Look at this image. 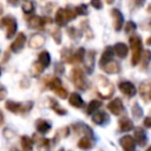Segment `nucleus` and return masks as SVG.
<instances>
[{
  "label": "nucleus",
  "instance_id": "f257e3e1",
  "mask_svg": "<svg viewBox=\"0 0 151 151\" xmlns=\"http://www.w3.org/2000/svg\"><path fill=\"white\" fill-rule=\"evenodd\" d=\"M130 45L132 47V58H131V64L136 66L142 57V39L139 35H132L129 39Z\"/></svg>",
  "mask_w": 151,
  "mask_h": 151
},
{
  "label": "nucleus",
  "instance_id": "f03ea898",
  "mask_svg": "<svg viewBox=\"0 0 151 151\" xmlns=\"http://www.w3.org/2000/svg\"><path fill=\"white\" fill-rule=\"evenodd\" d=\"M98 81V93L103 99H107L110 97H112L113 94V85L111 84V81H109L105 77L99 76L97 78Z\"/></svg>",
  "mask_w": 151,
  "mask_h": 151
},
{
  "label": "nucleus",
  "instance_id": "7ed1b4c3",
  "mask_svg": "<svg viewBox=\"0 0 151 151\" xmlns=\"http://www.w3.org/2000/svg\"><path fill=\"white\" fill-rule=\"evenodd\" d=\"M5 106L8 111H11L13 113H27L33 107V101H27V103L22 104V103H18V101L7 100Z\"/></svg>",
  "mask_w": 151,
  "mask_h": 151
},
{
  "label": "nucleus",
  "instance_id": "20e7f679",
  "mask_svg": "<svg viewBox=\"0 0 151 151\" xmlns=\"http://www.w3.org/2000/svg\"><path fill=\"white\" fill-rule=\"evenodd\" d=\"M71 80H72V83L74 84V86H76L77 88H79V90H81V91H84V90L87 88L86 78H85V76H84V72H83L80 68L76 67V68H73V70L71 71Z\"/></svg>",
  "mask_w": 151,
  "mask_h": 151
},
{
  "label": "nucleus",
  "instance_id": "39448f33",
  "mask_svg": "<svg viewBox=\"0 0 151 151\" xmlns=\"http://www.w3.org/2000/svg\"><path fill=\"white\" fill-rule=\"evenodd\" d=\"M0 27L6 28V38L11 39L17 32V21L13 17L7 15L0 20Z\"/></svg>",
  "mask_w": 151,
  "mask_h": 151
},
{
  "label": "nucleus",
  "instance_id": "423d86ee",
  "mask_svg": "<svg viewBox=\"0 0 151 151\" xmlns=\"http://www.w3.org/2000/svg\"><path fill=\"white\" fill-rule=\"evenodd\" d=\"M52 20L50 18H40L37 15L27 18V25L29 28H41L45 26V24H50Z\"/></svg>",
  "mask_w": 151,
  "mask_h": 151
},
{
  "label": "nucleus",
  "instance_id": "0eeeda50",
  "mask_svg": "<svg viewBox=\"0 0 151 151\" xmlns=\"http://www.w3.org/2000/svg\"><path fill=\"white\" fill-rule=\"evenodd\" d=\"M139 94L145 103L151 101V80H144L140 83Z\"/></svg>",
  "mask_w": 151,
  "mask_h": 151
},
{
  "label": "nucleus",
  "instance_id": "6e6552de",
  "mask_svg": "<svg viewBox=\"0 0 151 151\" xmlns=\"http://www.w3.org/2000/svg\"><path fill=\"white\" fill-rule=\"evenodd\" d=\"M107 109L111 113H113L114 116H119L124 112V106H123V103H122V99L120 98H114L112 99L109 104H107Z\"/></svg>",
  "mask_w": 151,
  "mask_h": 151
},
{
  "label": "nucleus",
  "instance_id": "1a4fd4ad",
  "mask_svg": "<svg viewBox=\"0 0 151 151\" xmlns=\"http://www.w3.org/2000/svg\"><path fill=\"white\" fill-rule=\"evenodd\" d=\"M25 41H26V35H25V33H24V32L18 33L17 38L14 39V41H13L12 45H11V50H12L14 53H19V52L24 48Z\"/></svg>",
  "mask_w": 151,
  "mask_h": 151
},
{
  "label": "nucleus",
  "instance_id": "9d476101",
  "mask_svg": "<svg viewBox=\"0 0 151 151\" xmlns=\"http://www.w3.org/2000/svg\"><path fill=\"white\" fill-rule=\"evenodd\" d=\"M118 87L127 97H133L137 93V88L134 87V85L131 81H122V83H119Z\"/></svg>",
  "mask_w": 151,
  "mask_h": 151
},
{
  "label": "nucleus",
  "instance_id": "9b49d317",
  "mask_svg": "<svg viewBox=\"0 0 151 151\" xmlns=\"http://www.w3.org/2000/svg\"><path fill=\"white\" fill-rule=\"evenodd\" d=\"M119 143H120L122 147L124 149V151H134L136 142H134V139H133L131 136L126 134V136L122 137V138L119 139Z\"/></svg>",
  "mask_w": 151,
  "mask_h": 151
},
{
  "label": "nucleus",
  "instance_id": "f8f14e48",
  "mask_svg": "<svg viewBox=\"0 0 151 151\" xmlns=\"http://www.w3.org/2000/svg\"><path fill=\"white\" fill-rule=\"evenodd\" d=\"M111 14H112V18H113V27H114L116 31H119L122 28V26H123V22H124L123 14L117 8H113L111 11Z\"/></svg>",
  "mask_w": 151,
  "mask_h": 151
},
{
  "label": "nucleus",
  "instance_id": "ddd939ff",
  "mask_svg": "<svg viewBox=\"0 0 151 151\" xmlns=\"http://www.w3.org/2000/svg\"><path fill=\"white\" fill-rule=\"evenodd\" d=\"M109 120H110V118H109L107 113L104 111H97L92 116V122L97 125H105Z\"/></svg>",
  "mask_w": 151,
  "mask_h": 151
},
{
  "label": "nucleus",
  "instance_id": "4468645a",
  "mask_svg": "<svg viewBox=\"0 0 151 151\" xmlns=\"http://www.w3.org/2000/svg\"><path fill=\"white\" fill-rule=\"evenodd\" d=\"M94 55H96V52L94 51H90L85 57H84V66L86 68V71L88 73H92L93 71V66H94Z\"/></svg>",
  "mask_w": 151,
  "mask_h": 151
},
{
  "label": "nucleus",
  "instance_id": "2eb2a0df",
  "mask_svg": "<svg viewBox=\"0 0 151 151\" xmlns=\"http://www.w3.org/2000/svg\"><path fill=\"white\" fill-rule=\"evenodd\" d=\"M44 42H45V38L41 34L37 33V34L32 35V38L28 41V45H29L31 48H39V47H41L44 45Z\"/></svg>",
  "mask_w": 151,
  "mask_h": 151
},
{
  "label": "nucleus",
  "instance_id": "dca6fc26",
  "mask_svg": "<svg viewBox=\"0 0 151 151\" xmlns=\"http://www.w3.org/2000/svg\"><path fill=\"white\" fill-rule=\"evenodd\" d=\"M134 142L139 146H144L146 143V133L142 127H136L134 129Z\"/></svg>",
  "mask_w": 151,
  "mask_h": 151
},
{
  "label": "nucleus",
  "instance_id": "f3484780",
  "mask_svg": "<svg viewBox=\"0 0 151 151\" xmlns=\"http://www.w3.org/2000/svg\"><path fill=\"white\" fill-rule=\"evenodd\" d=\"M112 54H113V48H112L111 46L106 47V48H105V51L103 52L101 58H100V61H99L100 67H103L104 65H106L107 63H110V61L112 60Z\"/></svg>",
  "mask_w": 151,
  "mask_h": 151
},
{
  "label": "nucleus",
  "instance_id": "a211bd4d",
  "mask_svg": "<svg viewBox=\"0 0 151 151\" xmlns=\"http://www.w3.org/2000/svg\"><path fill=\"white\" fill-rule=\"evenodd\" d=\"M113 51H114V53L119 58H125L126 54H127V52H129V47L124 42H117L114 45V47H113Z\"/></svg>",
  "mask_w": 151,
  "mask_h": 151
},
{
  "label": "nucleus",
  "instance_id": "6ab92c4d",
  "mask_svg": "<svg viewBox=\"0 0 151 151\" xmlns=\"http://www.w3.org/2000/svg\"><path fill=\"white\" fill-rule=\"evenodd\" d=\"M68 103H70L72 106L77 107V109H80V107L84 106V100H83L81 97H80L78 93H76V92L71 93V96H70V98H68Z\"/></svg>",
  "mask_w": 151,
  "mask_h": 151
},
{
  "label": "nucleus",
  "instance_id": "aec40b11",
  "mask_svg": "<svg viewBox=\"0 0 151 151\" xmlns=\"http://www.w3.org/2000/svg\"><path fill=\"white\" fill-rule=\"evenodd\" d=\"M132 129H133V123H132L131 119L125 117V118H122L119 120V130L122 132H129Z\"/></svg>",
  "mask_w": 151,
  "mask_h": 151
},
{
  "label": "nucleus",
  "instance_id": "412c9836",
  "mask_svg": "<svg viewBox=\"0 0 151 151\" xmlns=\"http://www.w3.org/2000/svg\"><path fill=\"white\" fill-rule=\"evenodd\" d=\"M67 17H66V13H65V9L64 8H59L57 11V14H55V22L58 24V26H64L67 24Z\"/></svg>",
  "mask_w": 151,
  "mask_h": 151
},
{
  "label": "nucleus",
  "instance_id": "4be33fe9",
  "mask_svg": "<svg viewBox=\"0 0 151 151\" xmlns=\"http://www.w3.org/2000/svg\"><path fill=\"white\" fill-rule=\"evenodd\" d=\"M35 127L40 133H47L51 129V124L44 119H38L35 122Z\"/></svg>",
  "mask_w": 151,
  "mask_h": 151
},
{
  "label": "nucleus",
  "instance_id": "5701e85b",
  "mask_svg": "<svg viewBox=\"0 0 151 151\" xmlns=\"http://www.w3.org/2000/svg\"><path fill=\"white\" fill-rule=\"evenodd\" d=\"M106 73H118L119 72V64L117 63V61H114V60H111L110 63H107L106 65H104L103 67H101Z\"/></svg>",
  "mask_w": 151,
  "mask_h": 151
},
{
  "label": "nucleus",
  "instance_id": "b1692460",
  "mask_svg": "<svg viewBox=\"0 0 151 151\" xmlns=\"http://www.w3.org/2000/svg\"><path fill=\"white\" fill-rule=\"evenodd\" d=\"M84 57H85V50L83 47H80L79 50H77L74 52V54L71 55L70 58V63H74V64H78L80 61L84 60Z\"/></svg>",
  "mask_w": 151,
  "mask_h": 151
},
{
  "label": "nucleus",
  "instance_id": "393cba45",
  "mask_svg": "<svg viewBox=\"0 0 151 151\" xmlns=\"http://www.w3.org/2000/svg\"><path fill=\"white\" fill-rule=\"evenodd\" d=\"M38 63L44 67L46 68L50 63H51V57H50V53L47 51H42L40 54H39V59H38Z\"/></svg>",
  "mask_w": 151,
  "mask_h": 151
},
{
  "label": "nucleus",
  "instance_id": "a878e982",
  "mask_svg": "<svg viewBox=\"0 0 151 151\" xmlns=\"http://www.w3.org/2000/svg\"><path fill=\"white\" fill-rule=\"evenodd\" d=\"M92 146H93V142H92V139H91L90 137H87V136H84V137L80 138L79 142H78V147H80V149H83V150H88V149H91Z\"/></svg>",
  "mask_w": 151,
  "mask_h": 151
},
{
  "label": "nucleus",
  "instance_id": "bb28decb",
  "mask_svg": "<svg viewBox=\"0 0 151 151\" xmlns=\"http://www.w3.org/2000/svg\"><path fill=\"white\" fill-rule=\"evenodd\" d=\"M21 146L24 151H32L33 149V140L27 137V136H22L21 137Z\"/></svg>",
  "mask_w": 151,
  "mask_h": 151
},
{
  "label": "nucleus",
  "instance_id": "cd10ccee",
  "mask_svg": "<svg viewBox=\"0 0 151 151\" xmlns=\"http://www.w3.org/2000/svg\"><path fill=\"white\" fill-rule=\"evenodd\" d=\"M140 60H142V63H140L142 68H145V67L147 66V64L150 63V60H151V51H150V50L144 51V52H143V55L140 57ZM140 60H139V61H140Z\"/></svg>",
  "mask_w": 151,
  "mask_h": 151
},
{
  "label": "nucleus",
  "instance_id": "c85d7f7f",
  "mask_svg": "<svg viewBox=\"0 0 151 151\" xmlns=\"http://www.w3.org/2000/svg\"><path fill=\"white\" fill-rule=\"evenodd\" d=\"M100 106H101V104H100L99 100H91L90 104H88V106H87V114L90 116V114L94 113Z\"/></svg>",
  "mask_w": 151,
  "mask_h": 151
},
{
  "label": "nucleus",
  "instance_id": "c756f323",
  "mask_svg": "<svg viewBox=\"0 0 151 151\" xmlns=\"http://www.w3.org/2000/svg\"><path fill=\"white\" fill-rule=\"evenodd\" d=\"M31 71H32V74H33L34 77H39V76L42 73L44 67H42V66H41V65H40L38 61H35V63H33Z\"/></svg>",
  "mask_w": 151,
  "mask_h": 151
},
{
  "label": "nucleus",
  "instance_id": "7c9ffc66",
  "mask_svg": "<svg viewBox=\"0 0 151 151\" xmlns=\"http://www.w3.org/2000/svg\"><path fill=\"white\" fill-rule=\"evenodd\" d=\"M48 87H50L51 90H53V91L60 88V87H61V80H60L59 78H52V79L50 80V83H48Z\"/></svg>",
  "mask_w": 151,
  "mask_h": 151
},
{
  "label": "nucleus",
  "instance_id": "2f4dec72",
  "mask_svg": "<svg viewBox=\"0 0 151 151\" xmlns=\"http://www.w3.org/2000/svg\"><path fill=\"white\" fill-rule=\"evenodd\" d=\"M50 101L52 103L51 107L53 109V111H54V112H57V113H58V114H60V116H61V114L64 116V114H66V113H67V111H66L65 109H61V107H59V106H58V103H57L54 99H50Z\"/></svg>",
  "mask_w": 151,
  "mask_h": 151
},
{
  "label": "nucleus",
  "instance_id": "473e14b6",
  "mask_svg": "<svg viewBox=\"0 0 151 151\" xmlns=\"http://www.w3.org/2000/svg\"><path fill=\"white\" fill-rule=\"evenodd\" d=\"M51 35H52V38L54 39V41H55L57 44H60V42H61V32H60V29H59L58 27L52 28Z\"/></svg>",
  "mask_w": 151,
  "mask_h": 151
},
{
  "label": "nucleus",
  "instance_id": "72a5a7b5",
  "mask_svg": "<svg viewBox=\"0 0 151 151\" xmlns=\"http://www.w3.org/2000/svg\"><path fill=\"white\" fill-rule=\"evenodd\" d=\"M22 11H24V13H26V14L32 13V12L34 11V4H33L32 1H26V2H24V4H22Z\"/></svg>",
  "mask_w": 151,
  "mask_h": 151
},
{
  "label": "nucleus",
  "instance_id": "f704fd0d",
  "mask_svg": "<svg viewBox=\"0 0 151 151\" xmlns=\"http://www.w3.org/2000/svg\"><path fill=\"white\" fill-rule=\"evenodd\" d=\"M132 114H133L134 118H140L143 116V110L138 104H134L132 106Z\"/></svg>",
  "mask_w": 151,
  "mask_h": 151
},
{
  "label": "nucleus",
  "instance_id": "c9c22d12",
  "mask_svg": "<svg viewBox=\"0 0 151 151\" xmlns=\"http://www.w3.org/2000/svg\"><path fill=\"white\" fill-rule=\"evenodd\" d=\"M74 11H76V14H79V15H86V14H87V6L84 5V4L78 5V6L74 8Z\"/></svg>",
  "mask_w": 151,
  "mask_h": 151
},
{
  "label": "nucleus",
  "instance_id": "e433bc0d",
  "mask_svg": "<svg viewBox=\"0 0 151 151\" xmlns=\"http://www.w3.org/2000/svg\"><path fill=\"white\" fill-rule=\"evenodd\" d=\"M81 27H84V28H83V31L86 33V35H87V38H88V39L93 38V33H92V31L90 29L91 27L87 25V21H83V22H81Z\"/></svg>",
  "mask_w": 151,
  "mask_h": 151
},
{
  "label": "nucleus",
  "instance_id": "4c0bfd02",
  "mask_svg": "<svg viewBox=\"0 0 151 151\" xmlns=\"http://www.w3.org/2000/svg\"><path fill=\"white\" fill-rule=\"evenodd\" d=\"M67 34H68L72 39H77V37L80 34V32H79L76 27H70V28H67Z\"/></svg>",
  "mask_w": 151,
  "mask_h": 151
},
{
  "label": "nucleus",
  "instance_id": "58836bf2",
  "mask_svg": "<svg viewBox=\"0 0 151 151\" xmlns=\"http://www.w3.org/2000/svg\"><path fill=\"white\" fill-rule=\"evenodd\" d=\"M136 28H137V26H136V24H134L133 21H127V24L125 25V32H126V33H131V32H133Z\"/></svg>",
  "mask_w": 151,
  "mask_h": 151
},
{
  "label": "nucleus",
  "instance_id": "ea45409f",
  "mask_svg": "<svg viewBox=\"0 0 151 151\" xmlns=\"http://www.w3.org/2000/svg\"><path fill=\"white\" fill-rule=\"evenodd\" d=\"M54 92H55V94H58V97H60L61 99H65V98L67 97V92H66V90H65V88H63V87H60V88L55 90Z\"/></svg>",
  "mask_w": 151,
  "mask_h": 151
},
{
  "label": "nucleus",
  "instance_id": "a19ab883",
  "mask_svg": "<svg viewBox=\"0 0 151 151\" xmlns=\"http://www.w3.org/2000/svg\"><path fill=\"white\" fill-rule=\"evenodd\" d=\"M4 136L6 137V138H8V139H11L13 136H14V132H12L9 129H6V130H4Z\"/></svg>",
  "mask_w": 151,
  "mask_h": 151
},
{
  "label": "nucleus",
  "instance_id": "79ce46f5",
  "mask_svg": "<svg viewBox=\"0 0 151 151\" xmlns=\"http://www.w3.org/2000/svg\"><path fill=\"white\" fill-rule=\"evenodd\" d=\"M144 126L147 129H151V117H146L144 119Z\"/></svg>",
  "mask_w": 151,
  "mask_h": 151
},
{
  "label": "nucleus",
  "instance_id": "37998d69",
  "mask_svg": "<svg viewBox=\"0 0 151 151\" xmlns=\"http://www.w3.org/2000/svg\"><path fill=\"white\" fill-rule=\"evenodd\" d=\"M91 5H92L93 7H96L97 9L101 8V6H103V4H101L100 1H91Z\"/></svg>",
  "mask_w": 151,
  "mask_h": 151
},
{
  "label": "nucleus",
  "instance_id": "c03bdc74",
  "mask_svg": "<svg viewBox=\"0 0 151 151\" xmlns=\"http://www.w3.org/2000/svg\"><path fill=\"white\" fill-rule=\"evenodd\" d=\"M6 93H7L6 90H5L2 86H0V100H2V99L6 97Z\"/></svg>",
  "mask_w": 151,
  "mask_h": 151
},
{
  "label": "nucleus",
  "instance_id": "a18cd8bd",
  "mask_svg": "<svg viewBox=\"0 0 151 151\" xmlns=\"http://www.w3.org/2000/svg\"><path fill=\"white\" fill-rule=\"evenodd\" d=\"M55 70H57V73H63L64 72V66L60 65V64H58L57 67H55Z\"/></svg>",
  "mask_w": 151,
  "mask_h": 151
},
{
  "label": "nucleus",
  "instance_id": "49530a36",
  "mask_svg": "<svg viewBox=\"0 0 151 151\" xmlns=\"http://www.w3.org/2000/svg\"><path fill=\"white\" fill-rule=\"evenodd\" d=\"M2 122H4V116H2V113L0 112V125L2 124Z\"/></svg>",
  "mask_w": 151,
  "mask_h": 151
},
{
  "label": "nucleus",
  "instance_id": "de8ad7c7",
  "mask_svg": "<svg viewBox=\"0 0 151 151\" xmlns=\"http://www.w3.org/2000/svg\"><path fill=\"white\" fill-rule=\"evenodd\" d=\"M146 44H147V45H151V37H150V38L146 40Z\"/></svg>",
  "mask_w": 151,
  "mask_h": 151
},
{
  "label": "nucleus",
  "instance_id": "09e8293b",
  "mask_svg": "<svg viewBox=\"0 0 151 151\" xmlns=\"http://www.w3.org/2000/svg\"><path fill=\"white\" fill-rule=\"evenodd\" d=\"M1 13H2V5L0 4V14H1Z\"/></svg>",
  "mask_w": 151,
  "mask_h": 151
},
{
  "label": "nucleus",
  "instance_id": "8fccbe9b",
  "mask_svg": "<svg viewBox=\"0 0 151 151\" xmlns=\"http://www.w3.org/2000/svg\"><path fill=\"white\" fill-rule=\"evenodd\" d=\"M11 151H18V150H17L15 147H12V149H11Z\"/></svg>",
  "mask_w": 151,
  "mask_h": 151
},
{
  "label": "nucleus",
  "instance_id": "3c124183",
  "mask_svg": "<svg viewBox=\"0 0 151 151\" xmlns=\"http://www.w3.org/2000/svg\"><path fill=\"white\" fill-rule=\"evenodd\" d=\"M146 151H151V146H149V147L146 149Z\"/></svg>",
  "mask_w": 151,
  "mask_h": 151
},
{
  "label": "nucleus",
  "instance_id": "603ef678",
  "mask_svg": "<svg viewBox=\"0 0 151 151\" xmlns=\"http://www.w3.org/2000/svg\"><path fill=\"white\" fill-rule=\"evenodd\" d=\"M58 151H64V149H59V150H58Z\"/></svg>",
  "mask_w": 151,
  "mask_h": 151
},
{
  "label": "nucleus",
  "instance_id": "864d4df0",
  "mask_svg": "<svg viewBox=\"0 0 151 151\" xmlns=\"http://www.w3.org/2000/svg\"><path fill=\"white\" fill-rule=\"evenodd\" d=\"M0 74H1V70H0Z\"/></svg>",
  "mask_w": 151,
  "mask_h": 151
}]
</instances>
